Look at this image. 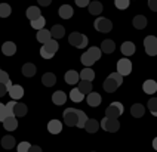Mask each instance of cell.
I'll return each mask as SVG.
<instances>
[{
  "mask_svg": "<svg viewBox=\"0 0 157 152\" xmlns=\"http://www.w3.org/2000/svg\"><path fill=\"white\" fill-rule=\"evenodd\" d=\"M123 83V75H120L119 72H113L107 77V80L104 81V90L108 93H113L120 87V84Z\"/></svg>",
  "mask_w": 157,
  "mask_h": 152,
  "instance_id": "6da1fadb",
  "label": "cell"
},
{
  "mask_svg": "<svg viewBox=\"0 0 157 152\" xmlns=\"http://www.w3.org/2000/svg\"><path fill=\"white\" fill-rule=\"evenodd\" d=\"M58 49H59L58 42H56L55 38H51V40L46 42V43L43 45V47L40 49V55H42L43 59H51L53 55L58 52Z\"/></svg>",
  "mask_w": 157,
  "mask_h": 152,
  "instance_id": "7a4b0ae2",
  "label": "cell"
},
{
  "mask_svg": "<svg viewBox=\"0 0 157 152\" xmlns=\"http://www.w3.org/2000/svg\"><path fill=\"white\" fill-rule=\"evenodd\" d=\"M68 43L74 47H78V49H83L87 46V37L80 34V33H71L70 37H68Z\"/></svg>",
  "mask_w": 157,
  "mask_h": 152,
  "instance_id": "3957f363",
  "label": "cell"
},
{
  "mask_svg": "<svg viewBox=\"0 0 157 152\" xmlns=\"http://www.w3.org/2000/svg\"><path fill=\"white\" fill-rule=\"evenodd\" d=\"M101 125H102V128H104L105 132H108V133H116L120 128V123L117 121V118H110V117L102 118Z\"/></svg>",
  "mask_w": 157,
  "mask_h": 152,
  "instance_id": "277c9868",
  "label": "cell"
},
{
  "mask_svg": "<svg viewBox=\"0 0 157 152\" xmlns=\"http://www.w3.org/2000/svg\"><path fill=\"white\" fill-rule=\"evenodd\" d=\"M123 105L120 102H113L110 103V107L105 109V117H110V118H119L123 114Z\"/></svg>",
  "mask_w": 157,
  "mask_h": 152,
  "instance_id": "5b68a950",
  "label": "cell"
},
{
  "mask_svg": "<svg viewBox=\"0 0 157 152\" xmlns=\"http://www.w3.org/2000/svg\"><path fill=\"white\" fill-rule=\"evenodd\" d=\"M144 47H145L147 55L156 56L157 55V38L154 36H147L144 38Z\"/></svg>",
  "mask_w": 157,
  "mask_h": 152,
  "instance_id": "8992f818",
  "label": "cell"
},
{
  "mask_svg": "<svg viewBox=\"0 0 157 152\" xmlns=\"http://www.w3.org/2000/svg\"><path fill=\"white\" fill-rule=\"evenodd\" d=\"M64 121L68 127L77 125V111L74 108H67L64 111Z\"/></svg>",
  "mask_w": 157,
  "mask_h": 152,
  "instance_id": "52a82bcc",
  "label": "cell"
},
{
  "mask_svg": "<svg viewBox=\"0 0 157 152\" xmlns=\"http://www.w3.org/2000/svg\"><path fill=\"white\" fill-rule=\"evenodd\" d=\"M117 72L120 74V75H129L132 72V62L129 59H126V58H123L120 59L119 62H117Z\"/></svg>",
  "mask_w": 157,
  "mask_h": 152,
  "instance_id": "ba28073f",
  "label": "cell"
},
{
  "mask_svg": "<svg viewBox=\"0 0 157 152\" xmlns=\"http://www.w3.org/2000/svg\"><path fill=\"white\" fill-rule=\"evenodd\" d=\"M94 24H95V28L99 31V33H110L111 28H113L111 21L107 19V18H98Z\"/></svg>",
  "mask_w": 157,
  "mask_h": 152,
  "instance_id": "9c48e42d",
  "label": "cell"
},
{
  "mask_svg": "<svg viewBox=\"0 0 157 152\" xmlns=\"http://www.w3.org/2000/svg\"><path fill=\"white\" fill-rule=\"evenodd\" d=\"M8 92H9V96L13 99V100H15V99H21L24 96V89H22L19 84H13Z\"/></svg>",
  "mask_w": 157,
  "mask_h": 152,
  "instance_id": "30bf717a",
  "label": "cell"
},
{
  "mask_svg": "<svg viewBox=\"0 0 157 152\" xmlns=\"http://www.w3.org/2000/svg\"><path fill=\"white\" fill-rule=\"evenodd\" d=\"M87 105L92 108L98 107L99 103H101V95L99 93H96V92H90L89 95H87Z\"/></svg>",
  "mask_w": 157,
  "mask_h": 152,
  "instance_id": "8fae6325",
  "label": "cell"
},
{
  "mask_svg": "<svg viewBox=\"0 0 157 152\" xmlns=\"http://www.w3.org/2000/svg\"><path fill=\"white\" fill-rule=\"evenodd\" d=\"M2 52L5 56H12V55H15L17 52V46L15 43H12V42H5L3 46H2Z\"/></svg>",
  "mask_w": 157,
  "mask_h": 152,
  "instance_id": "7c38bea8",
  "label": "cell"
},
{
  "mask_svg": "<svg viewBox=\"0 0 157 152\" xmlns=\"http://www.w3.org/2000/svg\"><path fill=\"white\" fill-rule=\"evenodd\" d=\"M3 127H5V130H8V132L17 130V127H18L17 118H15V117H8V118H5V120H3Z\"/></svg>",
  "mask_w": 157,
  "mask_h": 152,
  "instance_id": "4fadbf2b",
  "label": "cell"
},
{
  "mask_svg": "<svg viewBox=\"0 0 157 152\" xmlns=\"http://www.w3.org/2000/svg\"><path fill=\"white\" fill-rule=\"evenodd\" d=\"M48 130H49V133H52V134L61 133V130H62L61 121H58V120H52V121H49V123H48Z\"/></svg>",
  "mask_w": 157,
  "mask_h": 152,
  "instance_id": "5bb4252c",
  "label": "cell"
},
{
  "mask_svg": "<svg viewBox=\"0 0 157 152\" xmlns=\"http://www.w3.org/2000/svg\"><path fill=\"white\" fill-rule=\"evenodd\" d=\"M78 72L74 71V70H70V71H67V74L64 75V80H65V83L67 84H76V83H78Z\"/></svg>",
  "mask_w": 157,
  "mask_h": 152,
  "instance_id": "9a60e30c",
  "label": "cell"
},
{
  "mask_svg": "<svg viewBox=\"0 0 157 152\" xmlns=\"http://www.w3.org/2000/svg\"><path fill=\"white\" fill-rule=\"evenodd\" d=\"M142 90L147 93V95H153L157 92V83L154 80H147L142 84Z\"/></svg>",
  "mask_w": 157,
  "mask_h": 152,
  "instance_id": "2e32d148",
  "label": "cell"
},
{
  "mask_svg": "<svg viewBox=\"0 0 157 152\" xmlns=\"http://www.w3.org/2000/svg\"><path fill=\"white\" fill-rule=\"evenodd\" d=\"M65 100H67V95L61 92V90H58V92H55L52 95V102L55 105H64L65 103Z\"/></svg>",
  "mask_w": 157,
  "mask_h": 152,
  "instance_id": "e0dca14e",
  "label": "cell"
},
{
  "mask_svg": "<svg viewBox=\"0 0 157 152\" xmlns=\"http://www.w3.org/2000/svg\"><path fill=\"white\" fill-rule=\"evenodd\" d=\"M59 16H61L62 19H70L71 16H73V8H71L70 5H62L61 8H59Z\"/></svg>",
  "mask_w": 157,
  "mask_h": 152,
  "instance_id": "ac0fdd59",
  "label": "cell"
},
{
  "mask_svg": "<svg viewBox=\"0 0 157 152\" xmlns=\"http://www.w3.org/2000/svg\"><path fill=\"white\" fill-rule=\"evenodd\" d=\"M25 15H27V18L30 19V21H34V19H37V18H40V16H42L40 9H39L37 6H30V8L27 9Z\"/></svg>",
  "mask_w": 157,
  "mask_h": 152,
  "instance_id": "d6986e66",
  "label": "cell"
},
{
  "mask_svg": "<svg viewBox=\"0 0 157 152\" xmlns=\"http://www.w3.org/2000/svg\"><path fill=\"white\" fill-rule=\"evenodd\" d=\"M52 38V34H51V31H48V30H44V28H42V30H37V40L40 42V43H46V42H49Z\"/></svg>",
  "mask_w": 157,
  "mask_h": 152,
  "instance_id": "ffe728a7",
  "label": "cell"
},
{
  "mask_svg": "<svg viewBox=\"0 0 157 152\" xmlns=\"http://www.w3.org/2000/svg\"><path fill=\"white\" fill-rule=\"evenodd\" d=\"M132 24H133V27L138 28V30H144L147 27V18L142 16V15H136L133 18V21H132Z\"/></svg>",
  "mask_w": 157,
  "mask_h": 152,
  "instance_id": "44dd1931",
  "label": "cell"
},
{
  "mask_svg": "<svg viewBox=\"0 0 157 152\" xmlns=\"http://www.w3.org/2000/svg\"><path fill=\"white\" fill-rule=\"evenodd\" d=\"M42 83H43L46 87L53 86V84L56 83V77H55V74H52V72H46V74H43V77H42Z\"/></svg>",
  "mask_w": 157,
  "mask_h": 152,
  "instance_id": "7402d4cb",
  "label": "cell"
},
{
  "mask_svg": "<svg viewBox=\"0 0 157 152\" xmlns=\"http://www.w3.org/2000/svg\"><path fill=\"white\" fill-rule=\"evenodd\" d=\"M120 49H122V53L124 56H131V55L135 53V45L132 42H124Z\"/></svg>",
  "mask_w": 157,
  "mask_h": 152,
  "instance_id": "603a6c76",
  "label": "cell"
},
{
  "mask_svg": "<svg viewBox=\"0 0 157 152\" xmlns=\"http://www.w3.org/2000/svg\"><path fill=\"white\" fill-rule=\"evenodd\" d=\"M98 128H99V123H98L96 120H89V118H87L86 124H85V130L89 132V133H96Z\"/></svg>",
  "mask_w": 157,
  "mask_h": 152,
  "instance_id": "cb8c5ba5",
  "label": "cell"
},
{
  "mask_svg": "<svg viewBox=\"0 0 157 152\" xmlns=\"http://www.w3.org/2000/svg\"><path fill=\"white\" fill-rule=\"evenodd\" d=\"M51 34H52V38H62L64 34H65V30L62 25H53L52 30H51Z\"/></svg>",
  "mask_w": 157,
  "mask_h": 152,
  "instance_id": "d4e9b609",
  "label": "cell"
},
{
  "mask_svg": "<svg viewBox=\"0 0 157 152\" xmlns=\"http://www.w3.org/2000/svg\"><path fill=\"white\" fill-rule=\"evenodd\" d=\"M87 8H89L90 15H99V13L102 12V5H101L99 2H92V3H89Z\"/></svg>",
  "mask_w": 157,
  "mask_h": 152,
  "instance_id": "484cf974",
  "label": "cell"
},
{
  "mask_svg": "<svg viewBox=\"0 0 157 152\" xmlns=\"http://www.w3.org/2000/svg\"><path fill=\"white\" fill-rule=\"evenodd\" d=\"M114 49H116V45H114L113 40H104V42H102L101 50H102L104 53H113Z\"/></svg>",
  "mask_w": 157,
  "mask_h": 152,
  "instance_id": "4316f807",
  "label": "cell"
},
{
  "mask_svg": "<svg viewBox=\"0 0 157 152\" xmlns=\"http://www.w3.org/2000/svg\"><path fill=\"white\" fill-rule=\"evenodd\" d=\"M80 78L82 80H86V81H92L95 78V72L92 71L90 67H87V68H85L83 71L80 72Z\"/></svg>",
  "mask_w": 157,
  "mask_h": 152,
  "instance_id": "83f0119b",
  "label": "cell"
},
{
  "mask_svg": "<svg viewBox=\"0 0 157 152\" xmlns=\"http://www.w3.org/2000/svg\"><path fill=\"white\" fill-rule=\"evenodd\" d=\"M22 74H24V77H33V75H36V65L30 62L25 63L22 67Z\"/></svg>",
  "mask_w": 157,
  "mask_h": 152,
  "instance_id": "f1b7e54d",
  "label": "cell"
},
{
  "mask_svg": "<svg viewBox=\"0 0 157 152\" xmlns=\"http://www.w3.org/2000/svg\"><path fill=\"white\" fill-rule=\"evenodd\" d=\"M78 90L83 93V95H89L92 92V83L86 80H82L78 83Z\"/></svg>",
  "mask_w": 157,
  "mask_h": 152,
  "instance_id": "f546056e",
  "label": "cell"
},
{
  "mask_svg": "<svg viewBox=\"0 0 157 152\" xmlns=\"http://www.w3.org/2000/svg\"><path fill=\"white\" fill-rule=\"evenodd\" d=\"M144 112H145V108L142 107L141 103H135V105H132V108H131V114H132L133 117L140 118V117L144 115Z\"/></svg>",
  "mask_w": 157,
  "mask_h": 152,
  "instance_id": "4dcf8cb0",
  "label": "cell"
},
{
  "mask_svg": "<svg viewBox=\"0 0 157 152\" xmlns=\"http://www.w3.org/2000/svg\"><path fill=\"white\" fill-rule=\"evenodd\" d=\"M27 114V105L24 103H15V107H13V115L15 117H24Z\"/></svg>",
  "mask_w": 157,
  "mask_h": 152,
  "instance_id": "1f68e13d",
  "label": "cell"
},
{
  "mask_svg": "<svg viewBox=\"0 0 157 152\" xmlns=\"http://www.w3.org/2000/svg\"><path fill=\"white\" fill-rule=\"evenodd\" d=\"M76 111H77V127L78 128H85V124L87 121V115L80 109H76Z\"/></svg>",
  "mask_w": 157,
  "mask_h": 152,
  "instance_id": "d6a6232c",
  "label": "cell"
},
{
  "mask_svg": "<svg viewBox=\"0 0 157 152\" xmlns=\"http://www.w3.org/2000/svg\"><path fill=\"white\" fill-rule=\"evenodd\" d=\"M2 146H3L5 149H12V148L15 146V139H13V136H5V137L2 139Z\"/></svg>",
  "mask_w": 157,
  "mask_h": 152,
  "instance_id": "836d02e7",
  "label": "cell"
},
{
  "mask_svg": "<svg viewBox=\"0 0 157 152\" xmlns=\"http://www.w3.org/2000/svg\"><path fill=\"white\" fill-rule=\"evenodd\" d=\"M70 99L73 102H82V100L85 99V95H83L78 89H73L70 92Z\"/></svg>",
  "mask_w": 157,
  "mask_h": 152,
  "instance_id": "e575fe53",
  "label": "cell"
},
{
  "mask_svg": "<svg viewBox=\"0 0 157 152\" xmlns=\"http://www.w3.org/2000/svg\"><path fill=\"white\" fill-rule=\"evenodd\" d=\"M80 61H82V63H83L85 67H92V65H94V63L96 62L95 59H94V58H92L90 55L87 53V52H85V53L82 55V58H80Z\"/></svg>",
  "mask_w": 157,
  "mask_h": 152,
  "instance_id": "d590c367",
  "label": "cell"
},
{
  "mask_svg": "<svg viewBox=\"0 0 157 152\" xmlns=\"http://www.w3.org/2000/svg\"><path fill=\"white\" fill-rule=\"evenodd\" d=\"M10 12H12V9L8 3H0V18H8Z\"/></svg>",
  "mask_w": 157,
  "mask_h": 152,
  "instance_id": "8d00e7d4",
  "label": "cell"
},
{
  "mask_svg": "<svg viewBox=\"0 0 157 152\" xmlns=\"http://www.w3.org/2000/svg\"><path fill=\"white\" fill-rule=\"evenodd\" d=\"M31 22V27L36 28V30H42V28H44V24H46V19L43 18V16H40V18L34 19V21H30Z\"/></svg>",
  "mask_w": 157,
  "mask_h": 152,
  "instance_id": "74e56055",
  "label": "cell"
},
{
  "mask_svg": "<svg viewBox=\"0 0 157 152\" xmlns=\"http://www.w3.org/2000/svg\"><path fill=\"white\" fill-rule=\"evenodd\" d=\"M87 53L90 55L95 61H98V59L101 58V49H99V47H95V46H92V47H89Z\"/></svg>",
  "mask_w": 157,
  "mask_h": 152,
  "instance_id": "f35d334b",
  "label": "cell"
},
{
  "mask_svg": "<svg viewBox=\"0 0 157 152\" xmlns=\"http://www.w3.org/2000/svg\"><path fill=\"white\" fill-rule=\"evenodd\" d=\"M148 108L151 111V114L154 117H157V98H151L148 100Z\"/></svg>",
  "mask_w": 157,
  "mask_h": 152,
  "instance_id": "ab89813d",
  "label": "cell"
},
{
  "mask_svg": "<svg viewBox=\"0 0 157 152\" xmlns=\"http://www.w3.org/2000/svg\"><path fill=\"white\" fill-rule=\"evenodd\" d=\"M131 0H116V8L117 9H128Z\"/></svg>",
  "mask_w": 157,
  "mask_h": 152,
  "instance_id": "60d3db41",
  "label": "cell"
},
{
  "mask_svg": "<svg viewBox=\"0 0 157 152\" xmlns=\"http://www.w3.org/2000/svg\"><path fill=\"white\" fill-rule=\"evenodd\" d=\"M30 143L28 142H21L19 145H18V152H28L30 151Z\"/></svg>",
  "mask_w": 157,
  "mask_h": 152,
  "instance_id": "b9f144b4",
  "label": "cell"
},
{
  "mask_svg": "<svg viewBox=\"0 0 157 152\" xmlns=\"http://www.w3.org/2000/svg\"><path fill=\"white\" fill-rule=\"evenodd\" d=\"M5 118H8V109H6V105L0 103V121L3 123Z\"/></svg>",
  "mask_w": 157,
  "mask_h": 152,
  "instance_id": "7bdbcfd3",
  "label": "cell"
},
{
  "mask_svg": "<svg viewBox=\"0 0 157 152\" xmlns=\"http://www.w3.org/2000/svg\"><path fill=\"white\" fill-rule=\"evenodd\" d=\"M8 80H9L8 72H5V71H2V70H0V83H3V84H5Z\"/></svg>",
  "mask_w": 157,
  "mask_h": 152,
  "instance_id": "ee69618b",
  "label": "cell"
},
{
  "mask_svg": "<svg viewBox=\"0 0 157 152\" xmlns=\"http://www.w3.org/2000/svg\"><path fill=\"white\" fill-rule=\"evenodd\" d=\"M76 5H77L78 8H86L87 5H89V0H76Z\"/></svg>",
  "mask_w": 157,
  "mask_h": 152,
  "instance_id": "f6af8a7d",
  "label": "cell"
},
{
  "mask_svg": "<svg viewBox=\"0 0 157 152\" xmlns=\"http://www.w3.org/2000/svg\"><path fill=\"white\" fill-rule=\"evenodd\" d=\"M148 6L151 10L157 12V0H148Z\"/></svg>",
  "mask_w": 157,
  "mask_h": 152,
  "instance_id": "bcb514c9",
  "label": "cell"
},
{
  "mask_svg": "<svg viewBox=\"0 0 157 152\" xmlns=\"http://www.w3.org/2000/svg\"><path fill=\"white\" fill-rule=\"evenodd\" d=\"M6 92H8L6 86H5L3 83H0V98H2V96H5V95H6Z\"/></svg>",
  "mask_w": 157,
  "mask_h": 152,
  "instance_id": "7dc6e473",
  "label": "cell"
},
{
  "mask_svg": "<svg viewBox=\"0 0 157 152\" xmlns=\"http://www.w3.org/2000/svg\"><path fill=\"white\" fill-rule=\"evenodd\" d=\"M37 2H39V5H42V6H49L52 0H37Z\"/></svg>",
  "mask_w": 157,
  "mask_h": 152,
  "instance_id": "c3c4849f",
  "label": "cell"
},
{
  "mask_svg": "<svg viewBox=\"0 0 157 152\" xmlns=\"http://www.w3.org/2000/svg\"><path fill=\"white\" fill-rule=\"evenodd\" d=\"M28 152H42V149H40V146H30Z\"/></svg>",
  "mask_w": 157,
  "mask_h": 152,
  "instance_id": "681fc988",
  "label": "cell"
},
{
  "mask_svg": "<svg viewBox=\"0 0 157 152\" xmlns=\"http://www.w3.org/2000/svg\"><path fill=\"white\" fill-rule=\"evenodd\" d=\"M5 86H6V89H10V87H12V86H13V84H12V83H10V80H8L6 81V83H5Z\"/></svg>",
  "mask_w": 157,
  "mask_h": 152,
  "instance_id": "f907efd6",
  "label": "cell"
},
{
  "mask_svg": "<svg viewBox=\"0 0 157 152\" xmlns=\"http://www.w3.org/2000/svg\"><path fill=\"white\" fill-rule=\"evenodd\" d=\"M153 148H154V149L157 151V137L154 139V140H153Z\"/></svg>",
  "mask_w": 157,
  "mask_h": 152,
  "instance_id": "816d5d0a",
  "label": "cell"
}]
</instances>
